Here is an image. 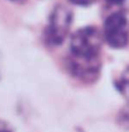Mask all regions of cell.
I'll use <instances>...</instances> for the list:
<instances>
[{
    "label": "cell",
    "instance_id": "obj_1",
    "mask_svg": "<svg viewBox=\"0 0 129 132\" xmlns=\"http://www.w3.org/2000/svg\"><path fill=\"white\" fill-rule=\"evenodd\" d=\"M103 43V32L96 26L80 28L72 35L66 67L74 79L85 85H92L99 79Z\"/></svg>",
    "mask_w": 129,
    "mask_h": 132
},
{
    "label": "cell",
    "instance_id": "obj_2",
    "mask_svg": "<svg viewBox=\"0 0 129 132\" xmlns=\"http://www.w3.org/2000/svg\"><path fill=\"white\" fill-rule=\"evenodd\" d=\"M73 23V13L64 5L53 8L48 23L44 30V42L48 46H59L64 43Z\"/></svg>",
    "mask_w": 129,
    "mask_h": 132
},
{
    "label": "cell",
    "instance_id": "obj_3",
    "mask_svg": "<svg viewBox=\"0 0 129 132\" xmlns=\"http://www.w3.org/2000/svg\"><path fill=\"white\" fill-rule=\"evenodd\" d=\"M104 41L113 49H122L129 43V21L121 12L112 13L106 18L103 29Z\"/></svg>",
    "mask_w": 129,
    "mask_h": 132
},
{
    "label": "cell",
    "instance_id": "obj_4",
    "mask_svg": "<svg viewBox=\"0 0 129 132\" xmlns=\"http://www.w3.org/2000/svg\"><path fill=\"white\" fill-rule=\"evenodd\" d=\"M115 88L125 98L129 100V66L121 72L115 80Z\"/></svg>",
    "mask_w": 129,
    "mask_h": 132
},
{
    "label": "cell",
    "instance_id": "obj_5",
    "mask_svg": "<svg viewBox=\"0 0 129 132\" xmlns=\"http://www.w3.org/2000/svg\"><path fill=\"white\" fill-rule=\"evenodd\" d=\"M116 123L125 130H129V107L121 109L116 115Z\"/></svg>",
    "mask_w": 129,
    "mask_h": 132
},
{
    "label": "cell",
    "instance_id": "obj_6",
    "mask_svg": "<svg viewBox=\"0 0 129 132\" xmlns=\"http://www.w3.org/2000/svg\"><path fill=\"white\" fill-rule=\"evenodd\" d=\"M68 1L74 5H78V6H89V5L95 4L97 0H68Z\"/></svg>",
    "mask_w": 129,
    "mask_h": 132
},
{
    "label": "cell",
    "instance_id": "obj_7",
    "mask_svg": "<svg viewBox=\"0 0 129 132\" xmlns=\"http://www.w3.org/2000/svg\"><path fill=\"white\" fill-rule=\"evenodd\" d=\"M0 132H14V131L7 122L0 119Z\"/></svg>",
    "mask_w": 129,
    "mask_h": 132
},
{
    "label": "cell",
    "instance_id": "obj_8",
    "mask_svg": "<svg viewBox=\"0 0 129 132\" xmlns=\"http://www.w3.org/2000/svg\"><path fill=\"white\" fill-rule=\"evenodd\" d=\"M106 4L108 5H116V6H120L125 2V0H104Z\"/></svg>",
    "mask_w": 129,
    "mask_h": 132
},
{
    "label": "cell",
    "instance_id": "obj_9",
    "mask_svg": "<svg viewBox=\"0 0 129 132\" xmlns=\"http://www.w3.org/2000/svg\"><path fill=\"white\" fill-rule=\"evenodd\" d=\"M13 2H16V4H22V2H25L27 0H11Z\"/></svg>",
    "mask_w": 129,
    "mask_h": 132
}]
</instances>
